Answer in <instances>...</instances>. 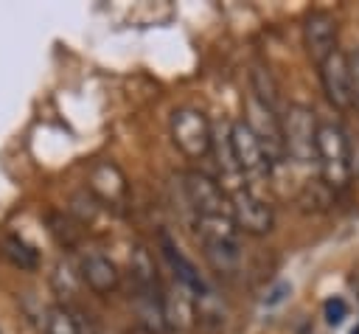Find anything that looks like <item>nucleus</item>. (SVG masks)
I'll return each instance as SVG.
<instances>
[{
    "label": "nucleus",
    "instance_id": "obj_1",
    "mask_svg": "<svg viewBox=\"0 0 359 334\" xmlns=\"http://www.w3.org/2000/svg\"><path fill=\"white\" fill-rule=\"evenodd\" d=\"M196 230L202 236V247H205V258L213 267V272L233 278L241 269V239H238V227L233 225L230 213L224 216H208V219H196Z\"/></svg>",
    "mask_w": 359,
    "mask_h": 334
},
{
    "label": "nucleus",
    "instance_id": "obj_2",
    "mask_svg": "<svg viewBox=\"0 0 359 334\" xmlns=\"http://www.w3.org/2000/svg\"><path fill=\"white\" fill-rule=\"evenodd\" d=\"M317 166L331 188H345L351 182V146L348 135L334 121H320L317 126Z\"/></svg>",
    "mask_w": 359,
    "mask_h": 334
},
{
    "label": "nucleus",
    "instance_id": "obj_3",
    "mask_svg": "<svg viewBox=\"0 0 359 334\" xmlns=\"http://www.w3.org/2000/svg\"><path fill=\"white\" fill-rule=\"evenodd\" d=\"M280 118L283 154H292L297 163H317V126L320 121L303 104H289Z\"/></svg>",
    "mask_w": 359,
    "mask_h": 334
},
{
    "label": "nucleus",
    "instance_id": "obj_4",
    "mask_svg": "<svg viewBox=\"0 0 359 334\" xmlns=\"http://www.w3.org/2000/svg\"><path fill=\"white\" fill-rule=\"evenodd\" d=\"M171 140L185 157H205L210 154V121L196 107H180L171 112Z\"/></svg>",
    "mask_w": 359,
    "mask_h": 334
},
{
    "label": "nucleus",
    "instance_id": "obj_5",
    "mask_svg": "<svg viewBox=\"0 0 359 334\" xmlns=\"http://www.w3.org/2000/svg\"><path fill=\"white\" fill-rule=\"evenodd\" d=\"M227 205H230L233 225L238 230H244V233L264 236V233H269L275 227L272 205L264 196H258L252 188H247V185H236L233 194H230V199H227Z\"/></svg>",
    "mask_w": 359,
    "mask_h": 334
},
{
    "label": "nucleus",
    "instance_id": "obj_6",
    "mask_svg": "<svg viewBox=\"0 0 359 334\" xmlns=\"http://www.w3.org/2000/svg\"><path fill=\"white\" fill-rule=\"evenodd\" d=\"M180 185H182V196H185V202H188V208L194 211L196 219L230 213L227 194H224V188L210 174H205V171H185Z\"/></svg>",
    "mask_w": 359,
    "mask_h": 334
},
{
    "label": "nucleus",
    "instance_id": "obj_7",
    "mask_svg": "<svg viewBox=\"0 0 359 334\" xmlns=\"http://www.w3.org/2000/svg\"><path fill=\"white\" fill-rule=\"evenodd\" d=\"M230 152H233V163L238 177L244 180H261L269 174V157L264 152V146L258 143V138L252 135V129L244 121H233L230 123Z\"/></svg>",
    "mask_w": 359,
    "mask_h": 334
},
{
    "label": "nucleus",
    "instance_id": "obj_8",
    "mask_svg": "<svg viewBox=\"0 0 359 334\" xmlns=\"http://www.w3.org/2000/svg\"><path fill=\"white\" fill-rule=\"evenodd\" d=\"M160 312H163V331H168V334H185L196 326L194 295L174 278H171V283H163Z\"/></svg>",
    "mask_w": 359,
    "mask_h": 334
},
{
    "label": "nucleus",
    "instance_id": "obj_9",
    "mask_svg": "<svg viewBox=\"0 0 359 334\" xmlns=\"http://www.w3.org/2000/svg\"><path fill=\"white\" fill-rule=\"evenodd\" d=\"M244 123L252 129V135L258 138V143L264 146L269 163L283 157V140H280V118L275 109H269L266 104L255 101L252 95L247 98V118Z\"/></svg>",
    "mask_w": 359,
    "mask_h": 334
},
{
    "label": "nucleus",
    "instance_id": "obj_10",
    "mask_svg": "<svg viewBox=\"0 0 359 334\" xmlns=\"http://www.w3.org/2000/svg\"><path fill=\"white\" fill-rule=\"evenodd\" d=\"M320 81H323L325 98H328L337 109H348V107L353 104V95H351V76H348V53H342L339 48L320 65Z\"/></svg>",
    "mask_w": 359,
    "mask_h": 334
},
{
    "label": "nucleus",
    "instance_id": "obj_11",
    "mask_svg": "<svg viewBox=\"0 0 359 334\" xmlns=\"http://www.w3.org/2000/svg\"><path fill=\"white\" fill-rule=\"evenodd\" d=\"M303 42H306V51L309 56L323 65L334 51H337V22L328 11H311L306 17V25H303Z\"/></svg>",
    "mask_w": 359,
    "mask_h": 334
},
{
    "label": "nucleus",
    "instance_id": "obj_12",
    "mask_svg": "<svg viewBox=\"0 0 359 334\" xmlns=\"http://www.w3.org/2000/svg\"><path fill=\"white\" fill-rule=\"evenodd\" d=\"M79 275H81V281H84L93 292H98V295H109V292H115L118 283H121V272H118L115 261L107 258L104 253H87V255L81 258Z\"/></svg>",
    "mask_w": 359,
    "mask_h": 334
},
{
    "label": "nucleus",
    "instance_id": "obj_13",
    "mask_svg": "<svg viewBox=\"0 0 359 334\" xmlns=\"http://www.w3.org/2000/svg\"><path fill=\"white\" fill-rule=\"evenodd\" d=\"M93 191L104 199V202H121L126 194V180L123 174L112 166V163H98L93 168V180H90Z\"/></svg>",
    "mask_w": 359,
    "mask_h": 334
},
{
    "label": "nucleus",
    "instance_id": "obj_14",
    "mask_svg": "<svg viewBox=\"0 0 359 334\" xmlns=\"http://www.w3.org/2000/svg\"><path fill=\"white\" fill-rule=\"evenodd\" d=\"M3 255H6L14 267H20V269H36V264H39L36 250H34L28 241H22L20 236H6V239H3Z\"/></svg>",
    "mask_w": 359,
    "mask_h": 334
},
{
    "label": "nucleus",
    "instance_id": "obj_15",
    "mask_svg": "<svg viewBox=\"0 0 359 334\" xmlns=\"http://www.w3.org/2000/svg\"><path fill=\"white\" fill-rule=\"evenodd\" d=\"M252 98L261 101V104H266L269 109L278 107V87H275L269 70H264V67H252Z\"/></svg>",
    "mask_w": 359,
    "mask_h": 334
},
{
    "label": "nucleus",
    "instance_id": "obj_16",
    "mask_svg": "<svg viewBox=\"0 0 359 334\" xmlns=\"http://www.w3.org/2000/svg\"><path fill=\"white\" fill-rule=\"evenodd\" d=\"M45 334H76L73 317L65 306H53L45 317Z\"/></svg>",
    "mask_w": 359,
    "mask_h": 334
},
{
    "label": "nucleus",
    "instance_id": "obj_17",
    "mask_svg": "<svg viewBox=\"0 0 359 334\" xmlns=\"http://www.w3.org/2000/svg\"><path fill=\"white\" fill-rule=\"evenodd\" d=\"M323 309H325V320H328L331 326H339V323L345 320V314H348V303H345L342 298H328Z\"/></svg>",
    "mask_w": 359,
    "mask_h": 334
},
{
    "label": "nucleus",
    "instance_id": "obj_18",
    "mask_svg": "<svg viewBox=\"0 0 359 334\" xmlns=\"http://www.w3.org/2000/svg\"><path fill=\"white\" fill-rule=\"evenodd\" d=\"M348 76H351V95L353 101H359V51L348 56Z\"/></svg>",
    "mask_w": 359,
    "mask_h": 334
},
{
    "label": "nucleus",
    "instance_id": "obj_19",
    "mask_svg": "<svg viewBox=\"0 0 359 334\" xmlns=\"http://www.w3.org/2000/svg\"><path fill=\"white\" fill-rule=\"evenodd\" d=\"M353 334H359V328H353Z\"/></svg>",
    "mask_w": 359,
    "mask_h": 334
},
{
    "label": "nucleus",
    "instance_id": "obj_20",
    "mask_svg": "<svg viewBox=\"0 0 359 334\" xmlns=\"http://www.w3.org/2000/svg\"><path fill=\"white\" fill-rule=\"evenodd\" d=\"M98 334H101V331H98Z\"/></svg>",
    "mask_w": 359,
    "mask_h": 334
}]
</instances>
